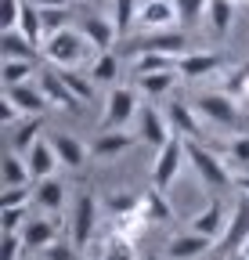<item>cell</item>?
I'll return each instance as SVG.
<instances>
[{"label": "cell", "instance_id": "cb8c5ba5", "mask_svg": "<svg viewBox=\"0 0 249 260\" xmlns=\"http://www.w3.org/2000/svg\"><path fill=\"white\" fill-rule=\"evenodd\" d=\"M145 217L152 220V224H163V220H170L173 217V210H170V203H166V191L163 188H145Z\"/></svg>", "mask_w": 249, "mask_h": 260}, {"label": "cell", "instance_id": "6da1fadb", "mask_svg": "<svg viewBox=\"0 0 249 260\" xmlns=\"http://www.w3.org/2000/svg\"><path fill=\"white\" fill-rule=\"evenodd\" d=\"M184 148H188V162L195 167V174L202 177L206 188H231L235 177H231V167L217 155L213 148H206L199 138H184Z\"/></svg>", "mask_w": 249, "mask_h": 260}, {"label": "cell", "instance_id": "9c48e42d", "mask_svg": "<svg viewBox=\"0 0 249 260\" xmlns=\"http://www.w3.org/2000/svg\"><path fill=\"white\" fill-rule=\"evenodd\" d=\"M137 119H141V134H137V138H141L145 145H152V148H163V145L173 138V126H170V119H166L159 109H155V105H145Z\"/></svg>", "mask_w": 249, "mask_h": 260}, {"label": "cell", "instance_id": "681fc988", "mask_svg": "<svg viewBox=\"0 0 249 260\" xmlns=\"http://www.w3.org/2000/svg\"><path fill=\"white\" fill-rule=\"evenodd\" d=\"M235 188H238V191H245V195H249V174H238V177H235Z\"/></svg>", "mask_w": 249, "mask_h": 260}, {"label": "cell", "instance_id": "f546056e", "mask_svg": "<svg viewBox=\"0 0 249 260\" xmlns=\"http://www.w3.org/2000/svg\"><path fill=\"white\" fill-rule=\"evenodd\" d=\"M33 181V174H29V162L15 152V155H8L4 159V188H22V184H29Z\"/></svg>", "mask_w": 249, "mask_h": 260}, {"label": "cell", "instance_id": "9a60e30c", "mask_svg": "<svg viewBox=\"0 0 249 260\" xmlns=\"http://www.w3.org/2000/svg\"><path fill=\"white\" fill-rule=\"evenodd\" d=\"M224 228H228V213H224V203L221 199H213L199 217H192V232H199V235H209L213 242L224 235Z\"/></svg>", "mask_w": 249, "mask_h": 260}, {"label": "cell", "instance_id": "7c38bea8", "mask_svg": "<svg viewBox=\"0 0 249 260\" xmlns=\"http://www.w3.org/2000/svg\"><path fill=\"white\" fill-rule=\"evenodd\" d=\"M80 32H83V37L90 40V47H94L98 54H101V51H112V40L119 37L116 22H112V18H105V15H87Z\"/></svg>", "mask_w": 249, "mask_h": 260}, {"label": "cell", "instance_id": "7bdbcfd3", "mask_svg": "<svg viewBox=\"0 0 249 260\" xmlns=\"http://www.w3.org/2000/svg\"><path fill=\"white\" fill-rule=\"evenodd\" d=\"M44 253V260H80V246L76 242H51V246H44L40 249Z\"/></svg>", "mask_w": 249, "mask_h": 260}, {"label": "cell", "instance_id": "8fae6325", "mask_svg": "<svg viewBox=\"0 0 249 260\" xmlns=\"http://www.w3.org/2000/svg\"><path fill=\"white\" fill-rule=\"evenodd\" d=\"M141 138H134V134H123V130H101V134L94 138V145H90V159H116V155H123L127 148H134Z\"/></svg>", "mask_w": 249, "mask_h": 260}, {"label": "cell", "instance_id": "60d3db41", "mask_svg": "<svg viewBox=\"0 0 249 260\" xmlns=\"http://www.w3.org/2000/svg\"><path fill=\"white\" fill-rule=\"evenodd\" d=\"M173 8H177V22L181 25H195L202 18V11L209 8V0H173Z\"/></svg>", "mask_w": 249, "mask_h": 260}, {"label": "cell", "instance_id": "30bf717a", "mask_svg": "<svg viewBox=\"0 0 249 260\" xmlns=\"http://www.w3.org/2000/svg\"><path fill=\"white\" fill-rule=\"evenodd\" d=\"M173 18H177L173 0H145V4H141V11H137V22H141L148 32L173 29Z\"/></svg>", "mask_w": 249, "mask_h": 260}, {"label": "cell", "instance_id": "ab89813d", "mask_svg": "<svg viewBox=\"0 0 249 260\" xmlns=\"http://www.w3.org/2000/svg\"><path fill=\"white\" fill-rule=\"evenodd\" d=\"M224 94H231L235 102H249V65H238V69L228 76Z\"/></svg>", "mask_w": 249, "mask_h": 260}, {"label": "cell", "instance_id": "4dcf8cb0", "mask_svg": "<svg viewBox=\"0 0 249 260\" xmlns=\"http://www.w3.org/2000/svg\"><path fill=\"white\" fill-rule=\"evenodd\" d=\"M173 80H177V69H170V73H141L137 76V87L148 98H159V94H166L173 87Z\"/></svg>", "mask_w": 249, "mask_h": 260}, {"label": "cell", "instance_id": "bcb514c9", "mask_svg": "<svg viewBox=\"0 0 249 260\" xmlns=\"http://www.w3.org/2000/svg\"><path fill=\"white\" fill-rule=\"evenodd\" d=\"M8 206H29V188H4V195H0V210Z\"/></svg>", "mask_w": 249, "mask_h": 260}, {"label": "cell", "instance_id": "f1b7e54d", "mask_svg": "<svg viewBox=\"0 0 249 260\" xmlns=\"http://www.w3.org/2000/svg\"><path fill=\"white\" fill-rule=\"evenodd\" d=\"M18 29L25 32L33 44H44V22H40V8L37 4H22V15H18Z\"/></svg>", "mask_w": 249, "mask_h": 260}, {"label": "cell", "instance_id": "1f68e13d", "mask_svg": "<svg viewBox=\"0 0 249 260\" xmlns=\"http://www.w3.org/2000/svg\"><path fill=\"white\" fill-rule=\"evenodd\" d=\"M101 260H137V253H134V239L112 232V235L105 239V253H101Z\"/></svg>", "mask_w": 249, "mask_h": 260}, {"label": "cell", "instance_id": "ac0fdd59", "mask_svg": "<svg viewBox=\"0 0 249 260\" xmlns=\"http://www.w3.org/2000/svg\"><path fill=\"white\" fill-rule=\"evenodd\" d=\"M209 246H213V239H209V235H199V232H184V235H173V239H170L166 253H170L173 260H195V256H202Z\"/></svg>", "mask_w": 249, "mask_h": 260}, {"label": "cell", "instance_id": "d590c367", "mask_svg": "<svg viewBox=\"0 0 249 260\" xmlns=\"http://www.w3.org/2000/svg\"><path fill=\"white\" fill-rule=\"evenodd\" d=\"M109 210H112V217L137 213V210H145V195H137V191H116V195H109Z\"/></svg>", "mask_w": 249, "mask_h": 260}, {"label": "cell", "instance_id": "3957f363", "mask_svg": "<svg viewBox=\"0 0 249 260\" xmlns=\"http://www.w3.org/2000/svg\"><path fill=\"white\" fill-rule=\"evenodd\" d=\"M195 112L206 116L213 126H221V130H238V134L249 130V123L238 112V102L231 94H202V98H195Z\"/></svg>", "mask_w": 249, "mask_h": 260}, {"label": "cell", "instance_id": "8992f818", "mask_svg": "<svg viewBox=\"0 0 249 260\" xmlns=\"http://www.w3.org/2000/svg\"><path fill=\"white\" fill-rule=\"evenodd\" d=\"M184 159H188L184 138H181V134H173V138L159 148V155H155V167H152V184L166 191V188L177 181V174H181V167H184Z\"/></svg>", "mask_w": 249, "mask_h": 260}, {"label": "cell", "instance_id": "e0dca14e", "mask_svg": "<svg viewBox=\"0 0 249 260\" xmlns=\"http://www.w3.org/2000/svg\"><path fill=\"white\" fill-rule=\"evenodd\" d=\"M25 162H29V174H33V181H44V177H51V174L58 170L61 159H58V152H54L51 141H37L33 148H29Z\"/></svg>", "mask_w": 249, "mask_h": 260}, {"label": "cell", "instance_id": "f907efd6", "mask_svg": "<svg viewBox=\"0 0 249 260\" xmlns=\"http://www.w3.org/2000/svg\"><path fill=\"white\" fill-rule=\"evenodd\" d=\"M242 256H245V260H249V242H245V246H242Z\"/></svg>", "mask_w": 249, "mask_h": 260}, {"label": "cell", "instance_id": "44dd1931", "mask_svg": "<svg viewBox=\"0 0 249 260\" xmlns=\"http://www.w3.org/2000/svg\"><path fill=\"white\" fill-rule=\"evenodd\" d=\"M51 145H54L58 159L65 162V167H73V170H80L83 162H87V145H83L80 138H73V134H54Z\"/></svg>", "mask_w": 249, "mask_h": 260}, {"label": "cell", "instance_id": "ba28073f", "mask_svg": "<svg viewBox=\"0 0 249 260\" xmlns=\"http://www.w3.org/2000/svg\"><path fill=\"white\" fill-rule=\"evenodd\" d=\"M94 228H98V195L83 191L76 199V210H73V242L87 246L90 235H94Z\"/></svg>", "mask_w": 249, "mask_h": 260}, {"label": "cell", "instance_id": "b9f144b4", "mask_svg": "<svg viewBox=\"0 0 249 260\" xmlns=\"http://www.w3.org/2000/svg\"><path fill=\"white\" fill-rule=\"evenodd\" d=\"M29 220V206H8L0 210V232H18V228H25Z\"/></svg>", "mask_w": 249, "mask_h": 260}, {"label": "cell", "instance_id": "7a4b0ae2", "mask_svg": "<svg viewBox=\"0 0 249 260\" xmlns=\"http://www.w3.org/2000/svg\"><path fill=\"white\" fill-rule=\"evenodd\" d=\"M87 47H90V40L76 29H61V32H54V37H47L40 44L44 58L51 65H58V69H76L83 61V54H87Z\"/></svg>", "mask_w": 249, "mask_h": 260}, {"label": "cell", "instance_id": "5bb4252c", "mask_svg": "<svg viewBox=\"0 0 249 260\" xmlns=\"http://www.w3.org/2000/svg\"><path fill=\"white\" fill-rule=\"evenodd\" d=\"M4 98H11V102L25 112V116H40L51 102H47V94H44V87L37 83H18V87H4Z\"/></svg>", "mask_w": 249, "mask_h": 260}, {"label": "cell", "instance_id": "f6af8a7d", "mask_svg": "<svg viewBox=\"0 0 249 260\" xmlns=\"http://www.w3.org/2000/svg\"><path fill=\"white\" fill-rule=\"evenodd\" d=\"M25 249V239L18 232H4V242H0V260H18Z\"/></svg>", "mask_w": 249, "mask_h": 260}, {"label": "cell", "instance_id": "4316f807", "mask_svg": "<svg viewBox=\"0 0 249 260\" xmlns=\"http://www.w3.org/2000/svg\"><path fill=\"white\" fill-rule=\"evenodd\" d=\"M29 76H33V61H22V58H4L0 61V83L4 87L29 83Z\"/></svg>", "mask_w": 249, "mask_h": 260}, {"label": "cell", "instance_id": "f5cc1de1", "mask_svg": "<svg viewBox=\"0 0 249 260\" xmlns=\"http://www.w3.org/2000/svg\"><path fill=\"white\" fill-rule=\"evenodd\" d=\"M235 4H238V0H235Z\"/></svg>", "mask_w": 249, "mask_h": 260}, {"label": "cell", "instance_id": "d6986e66", "mask_svg": "<svg viewBox=\"0 0 249 260\" xmlns=\"http://www.w3.org/2000/svg\"><path fill=\"white\" fill-rule=\"evenodd\" d=\"M221 65H224V58L213 54V51H206V54H184V58L177 61V73H181L184 80H202V76L217 73Z\"/></svg>", "mask_w": 249, "mask_h": 260}, {"label": "cell", "instance_id": "ffe728a7", "mask_svg": "<svg viewBox=\"0 0 249 260\" xmlns=\"http://www.w3.org/2000/svg\"><path fill=\"white\" fill-rule=\"evenodd\" d=\"M195 116L199 112L192 105H184V102H170V109H166V119L173 126V134H181V138H199L202 134V126H199Z\"/></svg>", "mask_w": 249, "mask_h": 260}, {"label": "cell", "instance_id": "2e32d148", "mask_svg": "<svg viewBox=\"0 0 249 260\" xmlns=\"http://www.w3.org/2000/svg\"><path fill=\"white\" fill-rule=\"evenodd\" d=\"M40 87H44V94H47V102L51 105H58V109H69V112H76L80 109V98L65 87V80H61V73H40Z\"/></svg>", "mask_w": 249, "mask_h": 260}, {"label": "cell", "instance_id": "5b68a950", "mask_svg": "<svg viewBox=\"0 0 249 260\" xmlns=\"http://www.w3.org/2000/svg\"><path fill=\"white\" fill-rule=\"evenodd\" d=\"M249 242V195L242 191L238 203H235V213L224 228V235L213 242V260H228L235 253H242V246Z\"/></svg>", "mask_w": 249, "mask_h": 260}, {"label": "cell", "instance_id": "484cf974", "mask_svg": "<svg viewBox=\"0 0 249 260\" xmlns=\"http://www.w3.org/2000/svg\"><path fill=\"white\" fill-rule=\"evenodd\" d=\"M37 203H40L47 213L61 210V203H65V184H61V181H54V177L37 181Z\"/></svg>", "mask_w": 249, "mask_h": 260}, {"label": "cell", "instance_id": "7dc6e473", "mask_svg": "<svg viewBox=\"0 0 249 260\" xmlns=\"http://www.w3.org/2000/svg\"><path fill=\"white\" fill-rule=\"evenodd\" d=\"M18 116H25V112H22L15 102H11V98H4V102H0V123H4V126H11Z\"/></svg>", "mask_w": 249, "mask_h": 260}, {"label": "cell", "instance_id": "52a82bcc", "mask_svg": "<svg viewBox=\"0 0 249 260\" xmlns=\"http://www.w3.org/2000/svg\"><path fill=\"white\" fill-rule=\"evenodd\" d=\"M134 116H137V94L130 87H112L101 116V130H123Z\"/></svg>", "mask_w": 249, "mask_h": 260}, {"label": "cell", "instance_id": "603a6c76", "mask_svg": "<svg viewBox=\"0 0 249 260\" xmlns=\"http://www.w3.org/2000/svg\"><path fill=\"white\" fill-rule=\"evenodd\" d=\"M40 130H44V119H40V116H33V119L25 116V123L11 134V148H15L18 155H29V148L40 141Z\"/></svg>", "mask_w": 249, "mask_h": 260}, {"label": "cell", "instance_id": "d4e9b609", "mask_svg": "<svg viewBox=\"0 0 249 260\" xmlns=\"http://www.w3.org/2000/svg\"><path fill=\"white\" fill-rule=\"evenodd\" d=\"M209 25H213V37H228L231 29V18H235V0H209Z\"/></svg>", "mask_w": 249, "mask_h": 260}, {"label": "cell", "instance_id": "74e56055", "mask_svg": "<svg viewBox=\"0 0 249 260\" xmlns=\"http://www.w3.org/2000/svg\"><path fill=\"white\" fill-rule=\"evenodd\" d=\"M112 11H116V29H119V37H127L130 25L137 22V0H112Z\"/></svg>", "mask_w": 249, "mask_h": 260}, {"label": "cell", "instance_id": "83f0119b", "mask_svg": "<svg viewBox=\"0 0 249 260\" xmlns=\"http://www.w3.org/2000/svg\"><path fill=\"white\" fill-rule=\"evenodd\" d=\"M116 76H119V54L101 51V54H98V61L90 65V80L101 83V87H109V83H116Z\"/></svg>", "mask_w": 249, "mask_h": 260}, {"label": "cell", "instance_id": "c3c4849f", "mask_svg": "<svg viewBox=\"0 0 249 260\" xmlns=\"http://www.w3.org/2000/svg\"><path fill=\"white\" fill-rule=\"evenodd\" d=\"M29 4H37V8H65L69 0H29Z\"/></svg>", "mask_w": 249, "mask_h": 260}, {"label": "cell", "instance_id": "8d00e7d4", "mask_svg": "<svg viewBox=\"0 0 249 260\" xmlns=\"http://www.w3.org/2000/svg\"><path fill=\"white\" fill-rule=\"evenodd\" d=\"M61 80H65V87L80 98V102H90V98H94V80L90 76H83V73H76V69H61Z\"/></svg>", "mask_w": 249, "mask_h": 260}, {"label": "cell", "instance_id": "f35d334b", "mask_svg": "<svg viewBox=\"0 0 249 260\" xmlns=\"http://www.w3.org/2000/svg\"><path fill=\"white\" fill-rule=\"evenodd\" d=\"M40 22H44V40H47L54 32L69 29V11L65 8H40Z\"/></svg>", "mask_w": 249, "mask_h": 260}, {"label": "cell", "instance_id": "277c9868", "mask_svg": "<svg viewBox=\"0 0 249 260\" xmlns=\"http://www.w3.org/2000/svg\"><path fill=\"white\" fill-rule=\"evenodd\" d=\"M119 54H173V58H184L188 54V37L177 29H163V32H148V37H134V40H123Z\"/></svg>", "mask_w": 249, "mask_h": 260}, {"label": "cell", "instance_id": "7402d4cb", "mask_svg": "<svg viewBox=\"0 0 249 260\" xmlns=\"http://www.w3.org/2000/svg\"><path fill=\"white\" fill-rule=\"evenodd\" d=\"M22 239H25V249H44L58 239V232L47 217H29L25 228H22Z\"/></svg>", "mask_w": 249, "mask_h": 260}, {"label": "cell", "instance_id": "e575fe53", "mask_svg": "<svg viewBox=\"0 0 249 260\" xmlns=\"http://www.w3.org/2000/svg\"><path fill=\"white\" fill-rule=\"evenodd\" d=\"M177 61H181V58H173V54H137L134 73H137V76H141V73H170V69H177Z\"/></svg>", "mask_w": 249, "mask_h": 260}, {"label": "cell", "instance_id": "d6a6232c", "mask_svg": "<svg viewBox=\"0 0 249 260\" xmlns=\"http://www.w3.org/2000/svg\"><path fill=\"white\" fill-rule=\"evenodd\" d=\"M224 155H228V159H224L228 167L249 174V134H238L235 141H228V145H224Z\"/></svg>", "mask_w": 249, "mask_h": 260}, {"label": "cell", "instance_id": "4fadbf2b", "mask_svg": "<svg viewBox=\"0 0 249 260\" xmlns=\"http://www.w3.org/2000/svg\"><path fill=\"white\" fill-rule=\"evenodd\" d=\"M37 54H44V51H40V44H33L22 29H4V32H0V58L37 61Z\"/></svg>", "mask_w": 249, "mask_h": 260}, {"label": "cell", "instance_id": "816d5d0a", "mask_svg": "<svg viewBox=\"0 0 249 260\" xmlns=\"http://www.w3.org/2000/svg\"><path fill=\"white\" fill-rule=\"evenodd\" d=\"M145 260H159V256H145Z\"/></svg>", "mask_w": 249, "mask_h": 260}, {"label": "cell", "instance_id": "836d02e7", "mask_svg": "<svg viewBox=\"0 0 249 260\" xmlns=\"http://www.w3.org/2000/svg\"><path fill=\"white\" fill-rule=\"evenodd\" d=\"M152 220L145 217V210H137V213H123V217H112V232H119V235H127V239H137L145 228H148Z\"/></svg>", "mask_w": 249, "mask_h": 260}, {"label": "cell", "instance_id": "ee69618b", "mask_svg": "<svg viewBox=\"0 0 249 260\" xmlns=\"http://www.w3.org/2000/svg\"><path fill=\"white\" fill-rule=\"evenodd\" d=\"M22 4L25 0H0V29H18Z\"/></svg>", "mask_w": 249, "mask_h": 260}]
</instances>
